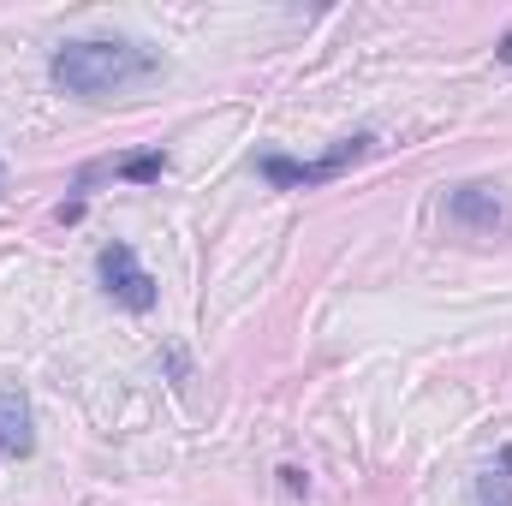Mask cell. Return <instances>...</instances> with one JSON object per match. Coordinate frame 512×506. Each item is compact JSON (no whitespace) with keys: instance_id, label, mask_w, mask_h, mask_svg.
<instances>
[{"instance_id":"9c48e42d","label":"cell","mask_w":512,"mask_h":506,"mask_svg":"<svg viewBox=\"0 0 512 506\" xmlns=\"http://www.w3.org/2000/svg\"><path fill=\"white\" fill-rule=\"evenodd\" d=\"M0 197H6V167H0Z\"/></svg>"},{"instance_id":"5b68a950","label":"cell","mask_w":512,"mask_h":506,"mask_svg":"<svg viewBox=\"0 0 512 506\" xmlns=\"http://www.w3.org/2000/svg\"><path fill=\"white\" fill-rule=\"evenodd\" d=\"M36 429H30V399L24 387H0V459H30Z\"/></svg>"},{"instance_id":"8992f818","label":"cell","mask_w":512,"mask_h":506,"mask_svg":"<svg viewBox=\"0 0 512 506\" xmlns=\"http://www.w3.org/2000/svg\"><path fill=\"white\" fill-rule=\"evenodd\" d=\"M477 506H512V441L495 453V465L477 483Z\"/></svg>"},{"instance_id":"7a4b0ae2","label":"cell","mask_w":512,"mask_h":506,"mask_svg":"<svg viewBox=\"0 0 512 506\" xmlns=\"http://www.w3.org/2000/svg\"><path fill=\"white\" fill-rule=\"evenodd\" d=\"M376 149V137L370 131H358V137H340L328 155H316V161H292V155H262L256 167H262V179L268 185H286V191H316V185H328V179H340L346 167H358L364 155Z\"/></svg>"},{"instance_id":"6da1fadb","label":"cell","mask_w":512,"mask_h":506,"mask_svg":"<svg viewBox=\"0 0 512 506\" xmlns=\"http://www.w3.org/2000/svg\"><path fill=\"white\" fill-rule=\"evenodd\" d=\"M155 72V54L120 42V36H78V42H60L54 60H48V78L54 90L78 96V102H102V96H120L131 84H143Z\"/></svg>"},{"instance_id":"277c9868","label":"cell","mask_w":512,"mask_h":506,"mask_svg":"<svg viewBox=\"0 0 512 506\" xmlns=\"http://www.w3.org/2000/svg\"><path fill=\"white\" fill-rule=\"evenodd\" d=\"M447 221H459L465 233H495L507 227V203L495 185H453L447 191Z\"/></svg>"},{"instance_id":"52a82bcc","label":"cell","mask_w":512,"mask_h":506,"mask_svg":"<svg viewBox=\"0 0 512 506\" xmlns=\"http://www.w3.org/2000/svg\"><path fill=\"white\" fill-rule=\"evenodd\" d=\"M114 173H120V179H131V185H155V179L167 173V155H161V149H143V155L114 161Z\"/></svg>"},{"instance_id":"3957f363","label":"cell","mask_w":512,"mask_h":506,"mask_svg":"<svg viewBox=\"0 0 512 506\" xmlns=\"http://www.w3.org/2000/svg\"><path fill=\"white\" fill-rule=\"evenodd\" d=\"M96 274H102V292H108L120 310H131V316H149V310H155V274L137 262V251H131L126 239L102 245V256H96Z\"/></svg>"},{"instance_id":"ba28073f","label":"cell","mask_w":512,"mask_h":506,"mask_svg":"<svg viewBox=\"0 0 512 506\" xmlns=\"http://www.w3.org/2000/svg\"><path fill=\"white\" fill-rule=\"evenodd\" d=\"M501 60L512 66V36H501Z\"/></svg>"}]
</instances>
